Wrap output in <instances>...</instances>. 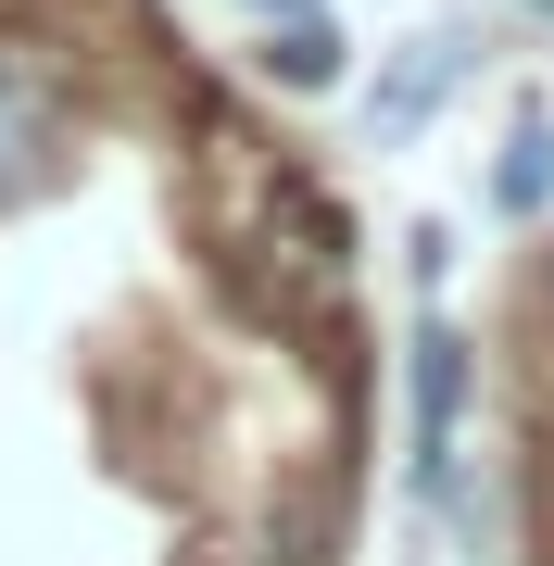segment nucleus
Returning <instances> with one entry per match:
<instances>
[{
    "label": "nucleus",
    "mask_w": 554,
    "mask_h": 566,
    "mask_svg": "<svg viewBox=\"0 0 554 566\" xmlns=\"http://www.w3.org/2000/svg\"><path fill=\"white\" fill-rule=\"evenodd\" d=\"M51 177H63V88H51V63H39V51L0 39V214L39 202Z\"/></svg>",
    "instance_id": "f257e3e1"
},
{
    "label": "nucleus",
    "mask_w": 554,
    "mask_h": 566,
    "mask_svg": "<svg viewBox=\"0 0 554 566\" xmlns=\"http://www.w3.org/2000/svg\"><path fill=\"white\" fill-rule=\"evenodd\" d=\"M404 378H416V453H404V479H416V504H453V453H467V340L429 315Z\"/></svg>",
    "instance_id": "f03ea898"
},
{
    "label": "nucleus",
    "mask_w": 554,
    "mask_h": 566,
    "mask_svg": "<svg viewBox=\"0 0 554 566\" xmlns=\"http://www.w3.org/2000/svg\"><path fill=\"white\" fill-rule=\"evenodd\" d=\"M453 76H467V39H453V25H429V39H416V51H404V63L378 76L366 126H378V139H416V126L441 114V88H453Z\"/></svg>",
    "instance_id": "7ed1b4c3"
},
{
    "label": "nucleus",
    "mask_w": 554,
    "mask_h": 566,
    "mask_svg": "<svg viewBox=\"0 0 554 566\" xmlns=\"http://www.w3.org/2000/svg\"><path fill=\"white\" fill-rule=\"evenodd\" d=\"M492 214H554V114H516V139H504V164H492Z\"/></svg>",
    "instance_id": "20e7f679"
},
{
    "label": "nucleus",
    "mask_w": 554,
    "mask_h": 566,
    "mask_svg": "<svg viewBox=\"0 0 554 566\" xmlns=\"http://www.w3.org/2000/svg\"><path fill=\"white\" fill-rule=\"evenodd\" d=\"M265 76H278V88H341V25H328V13L265 25Z\"/></svg>",
    "instance_id": "39448f33"
},
{
    "label": "nucleus",
    "mask_w": 554,
    "mask_h": 566,
    "mask_svg": "<svg viewBox=\"0 0 554 566\" xmlns=\"http://www.w3.org/2000/svg\"><path fill=\"white\" fill-rule=\"evenodd\" d=\"M252 13H265V25H290V13H328V0H252Z\"/></svg>",
    "instance_id": "423d86ee"
},
{
    "label": "nucleus",
    "mask_w": 554,
    "mask_h": 566,
    "mask_svg": "<svg viewBox=\"0 0 554 566\" xmlns=\"http://www.w3.org/2000/svg\"><path fill=\"white\" fill-rule=\"evenodd\" d=\"M530 13H554V0H530Z\"/></svg>",
    "instance_id": "0eeeda50"
}]
</instances>
